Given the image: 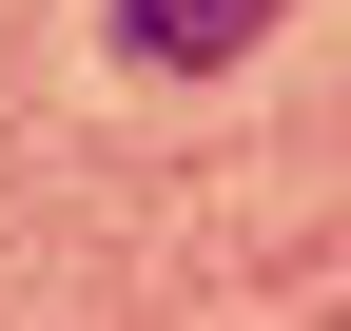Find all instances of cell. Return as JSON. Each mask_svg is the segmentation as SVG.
Listing matches in <instances>:
<instances>
[{
  "mask_svg": "<svg viewBox=\"0 0 351 331\" xmlns=\"http://www.w3.org/2000/svg\"><path fill=\"white\" fill-rule=\"evenodd\" d=\"M117 39H137L156 78H215V59H254V39H274V0H117Z\"/></svg>",
  "mask_w": 351,
  "mask_h": 331,
  "instance_id": "6da1fadb",
  "label": "cell"
}]
</instances>
